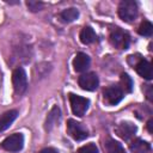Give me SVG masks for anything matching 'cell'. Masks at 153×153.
Returning <instances> with one entry per match:
<instances>
[{
	"label": "cell",
	"mask_w": 153,
	"mask_h": 153,
	"mask_svg": "<svg viewBox=\"0 0 153 153\" xmlns=\"http://www.w3.org/2000/svg\"><path fill=\"white\" fill-rule=\"evenodd\" d=\"M23 146H24V136L20 133L12 134L1 142V147L8 152H19L23 148Z\"/></svg>",
	"instance_id": "8992f818"
},
{
	"label": "cell",
	"mask_w": 153,
	"mask_h": 153,
	"mask_svg": "<svg viewBox=\"0 0 153 153\" xmlns=\"http://www.w3.org/2000/svg\"><path fill=\"white\" fill-rule=\"evenodd\" d=\"M135 71L137 72V74L147 80H151L153 76V72H152V66L147 60L140 59L139 62L135 63Z\"/></svg>",
	"instance_id": "8fae6325"
},
{
	"label": "cell",
	"mask_w": 153,
	"mask_h": 153,
	"mask_svg": "<svg viewBox=\"0 0 153 153\" xmlns=\"http://www.w3.org/2000/svg\"><path fill=\"white\" fill-rule=\"evenodd\" d=\"M61 19L66 23H71V22H74L78 17H79V11L74 7H71V8H67V10H63L60 14Z\"/></svg>",
	"instance_id": "2e32d148"
},
{
	"label": "cell",
	"mask_w": 153,
	"mask_h": 153,
	"mask_svg": "<svg viewBox=\"0 0 153 153\" xmlns=\"http://www.w3.org/2000/svg\"><path fill=\"white\" fill-rule=\"evenodd\" d=\"M67 133L76 141H81L88 136V131L85 128V126L75 120L67 121Z\"/></svg>",
	"instance_id": "5b68a950"
},
{
	"label": "cell",
	"mask_w": 153,
	"mask_h": 153,
	"mask_svg": "<svg viewBox=\"0 0 153 153\" xmlns=\"http://www.w3.org/2000/svg\"><path fill=\"white\" fill-rule=\"evenodd\" d=\"M105 151H106V153H126L122 145L112 139H109L105 142Z\"/></svg>",
	"instance_id": "e0dca14e"
},
{
	"label": "cell",
	"mask_w": 153,
	"mask_h": 153,
	"mask_svg": "<svg viewBox=\"0 0 153 153\" xmlns=\"http://www.w3.org/2000/svg\"><path fill=\"white\" fill-rule=\"evenodd\" d=\"M152 123H153V121L152 120H149L148 121V123H147V128H148V131L152 134L153 133V129H152Z\"/></svg>",
	"instance_id": "603a6c76"
},
{
	"label": "cell",
	"mask_w": 153,
	"mask_h": 153,
	"mask_svg": "<svg viewBox=\"0 0 153 153\" xmlns=\"http://www.w3.org/2000/svg\"><path fill=\"white\" fill-rule=\"evenodd\" d=\"M118 16L123 22L130 23L137 17V5L133 0H123L118 6Z\"/></svg>",
	"instance_id": "6da1fadb"
},
{
	"label": "cell",
	"mask_w": 153,
	"mask_h": 153,
	"mask_svg": "<svg viewBox=\"0 0 153 153\" xmlns=\"http://www.w3.org/2000/svg\"><path fill=\"white\" fill-rule=\"evenodd\" d=\"M12 84H13L14 92L17 94H22V93L25 92V90L27 87V76H26V73H25L24 68L18 67L13 71V73H12Z\"/></svg>",
	"instance_id": "7a4b0ae2"
},
{
	"label": "cell",
	"mask_w": 153,
	"mask_h": 153,
	"mask_svg": "<svg viewBox=\"0 0 153 153\" xmlns=\"http://www.w3.org/2000/svg\"><path fill=\"white\" fill-rule=\"evenodd\" d=\"M90 57L88 55H86L85 53H78L73 60V67L74 71L78 73L85 72L88 67H90Z\"/></svg>",
	"instance_id": "30bf717a"
},
{
	"label": "cell",
	"mask_w": 153,
	"mask_h": 153,
	"mask_svg": "<svg viewBox=\"0 0 153 153\" xmlns=\"http://www.w3.org/2000/svg\"><path fill=\"white\" fill-rule=\"evenodd\" d=\"M103 96H104V102L106 104L116 105V104H118L123 99V91L118 86L111 85V86H108L104 90Z\"/></svg>",
	"instance_id": "52a82bcc"
},
{
	"label": "cell",
	"mask_w": 153,
	"mask_h": 153,
	"mask_svg": "<svg viewBox=\"0 0 153 153\" xmlns=\"http://www.w3.org/2000/svg\"><path fill=\"white\" fill-rule=\"evenodd\" d=\"M120 82H121V87L120 88L122 91H124V92H131V90H133V80H131V78L127 73L121 74Z\"/></svg>",
	"instance_id": "ac0fdd59"
},
{
	"label": "cell",
	"mask_w": 153,
	"mask_h": 153,
	"mask_svg": "<svg viewBox=\"0 0 153 153\" xmlns=\"http://www.w3.org/2000/svg\"><path fill=\"white\" fill-rule=\"evenodd\" d=\"M110 42L117 49H127L130 43V37L126 31L116 27L110 32Z\"/></svg>",
	"instance_id": "3957f363"
},
{
	"label": "cell",
	"mask_w": 153,
	"mask_h": 153,
	"mask_svg": "<svg viewBox=\"0 0 153 153\" xmlns=\"http://www.w3.org/2000/svg\"><path fill=\"white\" fill-rule=\"evenodd\" d=\"M137 31H139V33H140L141 36L149 37V36L152 35V32H153V25H152L149 22L145 20V22H142V23L140 24Z\"/></svg>",
	"instance_id": "d6986e66"
},
{
	"label": "cell",
	"mask_w": 153,
	"mask_h": 153,
	"mask_svg": "<svg viewBox=\"0 0 153 153\" xmlns=\"http://www.w3.org/2000/svg\"><path fill=\"white\" fill-rule=\"evenodd\" d=\"M78 153H99L97 146L94 143H87L78 149Z\"/></svg>",
	"instance_id": "ffe728a7"
},
{
	"label": "cell",
	"mask_w": 153,
	"mask_h": 153,
	"mask_svg": "<svg viewBox=\"0 0 153 153\" xmlns=\"http://www.w3.org/2000/svg\"><path fill=\"white\" fill-rule=\"evenodd\" d=\"M17 116H18L17 110H8V111L4 112L0 116V131L6 130L13 123V121L17 118Z\"/></svg>",
	"instance_id": "7c38bea8"
},
{
	"label": "cell",
	"mask_w": 153,
	"mask_h": 153,
	"mask_svg": "<svg viewBox=\"0 0 153 153\" xmlns=\"http://www.w3.org/2000/svg\"><path fill=\"white\" fill-rule=\"evenodd\" d=\"M78 82H79V86L82 90L94 91L99 85V79H98L96 73L90 72V73H85V74L80 75L79 79H78Z\"/></svg>",
	"instance_id": "ba28073f"
},
{
	"label": "cell",
	"mask_w": 153,
	"mask_h": 153,
	"mask_svg": "<svg viewBox=\"0 0 153 153\" xmlns=\"http://www.w3.org/2000/svg\"><path fill=\"white\" fill-rule=\"evenodd\" d=\"M69 103H71V108H72L73 114L79 116V117L85 115V112L87 111L88 105H90V102L87 98L74 94V93L69 94Z\"/></svg>",
	"instance_id": "277c9868"
},
{
	"label": "cell",
	"mask_w": 153,
	"mask_h": 153,
	"mask_svg": "<svg viewBox=\"0 0 153 153\" xmlns=\"http://www.w3.org/2000/svg\"><path fill=\"white\" fill-rule=\"evenodd\" d=\"M39 153H59L55 148H51V147H48V148H44V149H42Z\"/></svg>",
	"instance_id": "7402d4cb"
},
{
	"label": "cell",
	"mask_w": 153,
	"mask_h": 153,
	"mask_svg": "<svg viewBox=\"0 0 153 153\" xmlns=\"http://www.w3.org/2000/svg\"><path fill=\"white\" fill-rule=\"evenodd\" d=\"M79 37H80L81 43H84V44H90V43L94 42L96 38H97L96 32H94V30L91 26H85L80 31V36Z\"/></svg>",
	"instance_id": "4fadbf2b"
},
{
	"label": "cell",
	"mask_w": 153,
	"mask_h": 153,
	"mask_svg": "<svg viewBox=\"0 0 153 153\" xmlns=\"http://www.w3.org/2000/svg\"><path fill=\"white\" fill-rule=\"evenodd\" d=\"M135 133H136V126L130 122H121L116 127V134L123 140H129L130 137L134 136Z\"/></svg>",
	"instance_id": "9c48e42d"
},
{
	"label": "cell",
	"mask_w": 153,
	"mask_h": 153,
	"mask_svg": "<svg viewBox=\"0 0 153 153\" xmlns=\"http://www.w3.org/2000/svg\"><path fill=\"white\" fill-rule=\"evenodd\" d=\"M130 149L133 153H147L151 149L149 143L141 139H136L130 143Z\"/></svg>",
	"instance_id": "5bb4252c"
},
{
	"label": "cell",
	"mask_w": 153,
	"mask_h": 153,
	"mask_svg": "<svg viewBox=\"0 0 153 153\" xmlns=\"http://www.w3.org/2000/svg\"><path fill=\"white\" fill-rule=\"evenodd\" d=\"M26 6H27V8H29L30 11L37 12V11H39V10L43 7V2H41V1H35V0H29V1H26Z\"/></svg>",
	"instance_id": "44dd1931"
},
{
	"label": "cell",
	"mask_w": 153,
	"mask_h": 153,
	"mask_svg": "<svg viewBox=\"0 0 153 153\" xmlns=\"http://www.w3.org/2000/svg\"><path fill=\"white\" fill-rule=\"evenodd\" d=\"M60 120V109L57 106H54L51 109V111L49 112L48 117H47V122H45V128L47 130H50L53 126H55V123Z\"/></svg>",
	"instance_id": "9a60e30c"
}]
</instances>
